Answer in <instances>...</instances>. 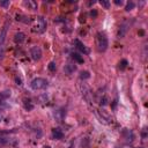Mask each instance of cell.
I'll return each instance as SVG.
<instances>
[{
  "label": "cell",
  "instance_id": "d6986e66",
  "mask_svg": "<svg viewBox=\"0 0 148 148\" xmlns=\"http://www.w3.org/2000/svg\"><path fill=\"white\" fill-rule=\"evenodd\" d=\"M23 106L27 111H31L34 109V104H32L31 100H29V98H23Z\"/></svg>",
  "mask_w": 148,
  "mask_h": 148
},
{
  "label": "cell",
  "instance_id": "7402d4cb",
  "mask_svg": "<svg viewBox=\"0 0 148 148\" xmlns=\"http://www.w3.org/2000/svg\"><path fill=\"white\" fill-rule=\"evenodd\" d=\"M135 7V4L133 3V1H128L127 4H126V7H125V11L126 12H131L133 8Z\"/></svg>",
  "mask_w": 148,
  "mask_h": 148
},
{
  "label": "cell",
  "instance_id": "5bb4252c",
  "mask_svg": "<svg viewBox=\"0 0 148 148\" xmlns=\"http://www.w3.org/2000/svg\"><path fill=\"white\" fill-rule=\"evenodd\" d=\"M75 71H77V65H75V64H72V63H68V64L65 65V67H64V72H65L66 74H68V75L73 74Z\"/></svg>",
  "mask_w": 148,
  "mask_h": 148
},
{
  "label": "cell",
  "instance_id": "5b68a950",
  "mask_svg": "<svg viewBox=\"0 0 148 148\" xmlns=\"http://www.w3.org/2000/svg\"><path fill=\"white\" fill-rule=\"evenodd\" d=\"M49 86V82L46 79L43 78H36L30 82V87L32 90H43Z\"/></svg>",
  "mask_w": 148,
  "mask_h": 148
},
{
  "label": "cell",
  "instance_id": "4dcf8cb0",
  "mask_svg": "<svg viewBox=\"0 0 148 148\" xmlns=\"http://www.w3.org/2000/svg\"><path fill=\"white\" fill-rule=\"evenodd\" d=\"M86 16L85 15H81V17H80V22H85L86 21V18H85Z\"/></svg>",
  "mask_w": 148,
  "mask_h": 148
},
{
  "label": "cell",
  "instance_id": "7a4b0ae2",
  "mask_svg": "<svg viewBox=\"0 0 148 148\" xmlns=\"http://www.w3.org/2000/svg\"><path fill=\"white\" fill-rule=\"evenodd\" d=\"M80 91L83 96V98L86 100V102L89 104V105H94V102H95V98L92 96V91L91 89L86 85V83H80Z\"/></svg>",
  "mask_w": 148,
  "mask_h": 148
},
{
  "label": "cell",
  "instance_id": "9a60e30c",
  "mask_svg": "<svg viewBox=\"0 0 148 148\" xmlns=\"http://www.w3.org/2000/svg\"><path fill=\"white\" fill-rule=\"evenodd\" d=\"M24 40H26V35H24L23 32H21V31H18V32H16V34L14 35V42H15L16 44L23 43Z\"/></svg>",
  "mask_w": 148,
  "mask_h": 148
},
{
  "label": "cell",
  "instance_id": "ac0fdd59",
  "mask_svg": "<svg viewBox=\"0 0 148 148\" xmlns=\"http://www.w3.org/2000/svg\"><path fill=\"white\" fill-rule=\"evenodd\" d=\"M15 17H16L17 21L23 22V23H30V22H31L30 17H27V16H24V15H22V14H16Z\"/></svg>",
  "mask_w": 148,
  "mask_h": 148
},
{
  "label": "cell",
  "instance_id": "603a6c76",
  "mask_svg": "<svg viewBox=\"0 0 148 148\" xmlns=\"http://www.w3.org/2000/svg\"><path fill=\"white\" fill-rule=\"evenodd\" d=\"M48 68L50 72H56V69H57V65H56L54 61H51L49 65H48Z\"/></svg>",
  "mask_w": 148,
  "mask_h": 148
},
{
  "label": "cell",
  "instance_id": "30bf717a",
  "mask_svg": "<svg viewBox=\"0 0 148 148\" xmlns=\"http://www.w3.org/2000/svg\"><path fill=\"white\" fill-rule=\"evenodd\" d=\"M122 135L124 137V139H125L127 142H132L133 139H134L133 132L131 131V130H128V128H124V130H123V131H122Z\"/></svg>",
  "mask_w": 148,
  "mask_h": 148
},
{
  "label": "cell",
  "instance_id": "ba28073f",
  "mask_svg": "<svg viewBox=\"0 0 148 148\" xmlns=\"http://www.w3.org/2000/svg\"><path fill=\"white\" fill-rule=\"evenodd\" d=\"M30 56L34 61H38L42 58V49L40 46H32L30 50Z\"/></svg>",
  "mask_w": 148,
  "mask_h": 148
},
{
  "label": "cell",
  "instance_id": "52a82bcc",
  "mask_svg": "<svg viewBox=\"0 0 148 148\" xmlns=\"http://www.w3.org/2000/svg\"><path fill=\"white\" fill-rule=\"evenodd\" d=\"M130 26H131V23H130V21H127V20H125V21L122 22V24L119 26L118 32H117L118 38H123V37H125V35L127 34V31L130 29Z\"/></svg>",
  "mask_w": 148,
  "mask_h": 148
},
{
  "label": "cell",
  "instance_id": "8992f818",
  "mask_svg": "<svg viewBox=\"0 0 148 148\" xmlns=\"http://www.w3.org/2000/svg\"><path fill=\"white\" fill-rule=\"evenodd\" d=\"M95 115H96V117L98 118V120L102 123V124H110L111 122H112V117H111L105 110H97V109H95Z\"/></svg>",
  "mask_w": 148,
  "mask_h": 148
},
{
  "label": "cell",
  "instance_id": "2e32d148",
  "mask_svg": "<svg viewBox=\"0 0 148 148\" xmlns=\"http://www.w3.org/2000/svg\"><path fill=\"white\" fill-rule=\"evenodd\" d=\"M23 5L28 8V9H31V11H36L37 7H38V5H37L36 1H34V0H27V1L23 3Z\"/></svg>",
  "mask_w": 148,
  "mask_h": 148
},
{
  "label": "cell",
  "instance_id": "7c38bea8",
  "mask_svg": "<svg viewBox=\"0 0 148 148\" xmlns=\"http://www.w3.org/2000/svg\"><path fill=\"white\" fill-rule=\"evenodd\" d=\"M13 131H6V132H0V145H5V143H11L12 139L6 137V134L12 133Z\"/></svg>",
  "mask_w": 148,
  "mask_h": 148
},
{
  "label": "cell",
  "instance_id": "83f0119b",
  "mask_svg": "<svg viewBox=\"0 0 148 148\" xmlns=\"http://www.w3.org/2000/svg\"><path fill=\"white\" fill-rule=\"evenodd\" d=\"M115 4L117 6H122L123 5V0H115Z\"/></svg>",
  "mask_w": 148,
  "mask_h": 148
},
{
  "label": "cell",
  "instance_id": "f1b7e54d",
  "mask_svg": "<svg viewBox=\"0 0 148 148\" xmlns=\"http://www.w3.org/2000/svg\"><path fill=\"white\" fill-rule=\"evenodd\" d=\"M90 15H91V16H94V17H95V16L97 15V12H96V11H91V12H90Z\"/></svg>",
  "mask_w": 148,
  "mask_h": 148
},
{
  "label": "cell",
  "instance_id": "836d02e7",
  "mask_svg": "<svg viewBox=\"0 0 148 148\" xmlns=\"http://www.w3.org/2000/svg\"><path fill=\"white\" fill-rule=\"evenodd\" d=\"M138 148H142V147H138Z\"/></svg>",
  "mask_w": 148,
  "mask_h": 148
},
{
  "label": "cell",
  "instance_id": "9c48e42d",
  "mask_svg": "<svg viewBox=\"0 0 148 148\" xmlns=\"http://www.w3.org/2000/svg\"><path fill=\"white\" fill-rule=\"evenodd\" d=\"M74 44H75V48L81 52V53H83V54H89V52H90V50L81 42V41H79V40H75L74 41Z\"/></svg>",
  "mask_w": 148,
  "mask_h": 148
},
{
  "label": "cell",
  "instance_id": "e575fe53",
  "mask_svg": "<svg viewBox=\"0 0 148 148\" xmlns=\"http://www.w3.org/2000/svg\"><path fill=\"white\" fill-rule=\"evenodd\" d=\"M117 148H118V147H117Z\"/></svg>",
  "mask_w": 148,
  "mask_h": 148
},
{
  "label": "cell",
  "instance_id": "44dd1931",
  "mask_svg": "<svg viewBox=\"0 0 148 148\" xmlns=\"http://www.w3.org/2000/svg\"><path fill=\"white\" fill-rule=\"evenodd\" d=\"M90 78V73L88 71H82L80 73V79L81 80H86V79H89Z\"/></svg>",
  "mask_w": 148,
  "mask_h": 148
},
{
  "label": "cell",
  "instance_id": "4fadbf2b",
  "mask_svg": "<svg viewBox=\"0 0 148 148\" xmlns=\"http://www.w3.org/2000/svg\"><path fill=\"white\" fill-rule=\"evenodd\" d=\"M63 137H64V132L61 131L60 128H58V127L52 128V138H53V139L60 140V139H63Z\"/></svg>",
  "mask_w": 148,
  "mask_h": 148
},
{
  "label": "cell",
  "instance_id": "1f68e13d",
  "mask_svg": "<svg viewBox=\"0 0 148 148\" xmlns=\"http://www.w3.org/2000/svg\"><path fill=\"white\" fill-rule=\"evenodd\" d=\"M123 148H131V147H130V146H124Z\"/></svg>",
  "mask_w": 148,
  "mask_h": 148
},
{
  "label": "cell",
  "instance_id": "3957f363",
  "mask_svg": "<svg viewBox=\"0 0 148 148\" xmlns=\"http://www.w3.org/2000/svg\"><path fill=\"white\" fill-rule=\"evenodd\" d=\"M96 46L100 52L106 51V49L109 46V42H108V37L104 32H98L96 35Z\"/></svg>",
  "mask_w": 148,
  "mask_h": 148
},
{
  "label": "cell",
  "instance_id": "f546056e",
  "mask_svg": "<svg viewBox=\"0 0 148 148\" xmlns=\"http://www.w3.org/2000/svg\"><path fill=\"white\" fill-rule=\"evenodd\" d=\"M4 114H5V112H4V110H0V120L3 119V117H4Z\"/></svg>",
  "mask_w": 148,
  "mask_h": 148
},
{
  "label": "cell",
  "instance_id": "e0dca14e",
  "mask_svg": "<svg viewBox=\"0 0 148 148\" xmlns=\"http://www.w3.org/2000/svg\"><path fill=\"white\" fill-rule=\"evenodd\" d=\"M11 97V90H4L0 91V103H3L4 101L8 100Z\"/></svg>",
  "mask_w": 148,
  "mask_h": 148
},
{
  "label": "cell",
  "instance_id": "d6a6232c",
  "mask_svg": "<svg viewBox=\"0 0 148 148\" xmlns=\"http://www.w3.org/2000/svg\"><path fill=\"white\" fill-rule=\"evenodd\" d=\"M45 148H51V147H50V146H46V147H45Z\"/></svg>",
  "mask_w": 148,
  "mask_h": 148
},
{
  "label": "cell",
  "instance_id": "8fae6325",
  "mask_svg": "<svg viewBox=\"0 0 148 148\" xmlns=\"http://www.w3.org/2000/svg\"><path fill=\"white\" fill-rule=\"evenodd\" d=\"M65 115H66V111L64 109H58L53 114V117H54V119L57 120L58 123H61L64 120V118H65Z\"/></svg>",
  "mask_w": 148,
  "mask_h": 148
},
{
  "label": "cell",
  "instance_id": "ffe728a7",
  "mask_svg": "<svg viewBox=\"0 0 148 148\" xmlns=\"http://www.w3.org/2000/svg\"><path fill=\"white\" fill-rule=\"evenodd\" d=\"M71 56H72V58H73L74 60H75L77 63H79V64H82V63H83V58L81 57V56H80L79 53H77V52H73Z\"/></svg>",
  "mask_w": 148,
  "mask_h": 148
},
{
  "label": "cell",
  "instance_id": "484cf974",
  "mask_svg": "<svg viewBox=\"0 0 148 148\" xmlns=\"http://www.w3.org/2000/svg\"><path fill=\"white\" fill-rule=\"evenodd\" d=\"M0 6H3V7H8L9 6V1L7 0V1H1L0 3Z\"/></svg>",
  "mask_w": 148,
  "mask_h": 148
},
{
  "label": "cell",
  "instance_id": "cb8c5ba5",
  "mask_svg": "<svg viewBox=\"0 0 148 148\" xmlns=\"http://www.w3.org/2000/svg\"><path fill=\"white\" fill-rule=\"evenodd\" d=\"M100 5H101L102 7H104L105 9H108V8L110 7V3L106 1V0H101V1H100Z\"/></svg>",
  "mask_w": 148,
  "mask_h": 148
},
{
  "label": "cell",
  "instance_id": "4316f807",
  "mask_svg": "<svg viewBox=\"0 0 148 148\" xmlns=\"http://www.w3.org/2000/svg\"><path fill=\"white\" fill-rule=\"evenodd\" d=\"M15 82H16V85H18V86H21L22 85V80H21V78H15Z\"/></svg>",
  "mask_w": 148,
  "mask_h": 148
},
{
  "label": "cell",
  "instance_id": "6da1fadb",
  "mask_svg": "<svg viewBox=\"0 0 148 148\" xmlns=\"http://www.w3.org/2000/svg\"><path fill=\"white\" fill-rule=\"evenodd\" d=\"M31 30L36 34H43L46 30V21L43 16H37L32 20Z\"/></svg>",
  "mask_w": 148,
  "mask_h": 148
},
{
  "label": "cell",
  "instance_id": "d4e9b609",
  "mask_svg": "<svg viewBox=\"0 0 148 148\" xmlns=\"http://www.w3.org/2000/svg\"><path fill=\"white\" fill-rule=\"evenodd\" d=\"M127 64H128L127 60H126V59H123V60L119 63V68H120V69H125V68L127 67Z\"/></svg>",
  "mask_w": 148,
  "mask_h": 148
},
{
  "label": "cell",
  "instance_id": "277c9868",
  "mask_svg": "<svg viewBox=\"0 0 148 148\" xmlns=\"http://www.w3.org/2000/svg\"><path fill=\"white\" fill-rule=\"evenodd\" d=\"M8 26H9V22L6 21V23L4 24L1 31H0V59H3L4 58V54H5V42H6Z\"/></svg>",
  "mask_w": 148,
  "mask_h": 148
}]
</instances>
